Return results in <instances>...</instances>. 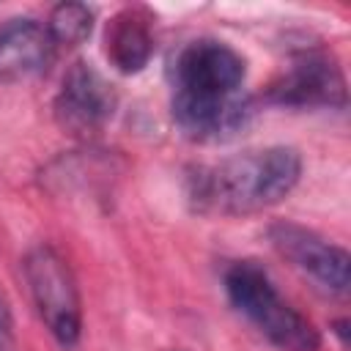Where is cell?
Returning a JSON list of instances; mask_svg holds the SVG:
<instances>
[{
	"label": "cell",
	"instance_id": "obj_1",
	"mask_svg": "<svg viewBox=\"0 0 351 351\" xmlns=\"http://www.w3.org/2000/svg\"><path fill=\"white\" fill-rule=\"evenodd\" d=\"M247 60L228 41L200 36L178 47L167 66L170 115L178 132L195 143H222L252 118V96L244 90Z\"/></svg>",
	"mask_w": 351,
	"mask_h": 351
},
{
	"label": "cell",
	"instance_id": "obj_2",
	"mask_svg": "<svg viewBox=\"0 0 351 351\" xmlns=\"http://www.w3.org/2000/svg\"><path fill=\"white\" fill-rule=\"evenodd\" d=\"M302 178V156L291 145H266L200 165L186 176L192 211L247 217L282 203Z\"/></svg>",
	"mask_w": 351,
	"mask_h": 351
},
{
	"label": "cell",
	"instance_id": "obj_3",
	"mask_svg": "<svg viewBox=\"0 0 351 351\" xmlns=\"http://www.w3.org/2000/svg\"><path fill=\"white\" fill-rule=\"evenodd\" d=\"M222 288L239 315H244L280 351H318L321 332L274 285L258 261H233L222 271Z\"/></svg>",
	"mask_w": 351,
	"mask_h": 351
},
{
	"label": "cell",
	"instance_id": "obj_4",
	"mask_svg": "<svg viewBox=\"0 0 351 351\" xmlns=\"http://www.w3.org/2000/svg\"><path fill=\"white\" fill-rule=\"evenodd\" d=\"M25 280L38 318L63 348H74L82 335V302L71 266L49 244H36L25 255Z\"/></svg>",
	"mask_w": 351,
	"mask_h": 351
},
{
	"label": "cell",
	"instance_id": "obj_5",
	"mask_svg": "<svg viewBox=\"0 0 351 351\" xmlns=\"http://www.w3.org/2000/svg\"><path fill=\"white\" fill-rule=\"evenodd\" d=\"M261 99L291 110H343L348 104V85L343 66L332 52L307 47L288 58V63L263 88Z\"/></svg>",
	"mask_w": 351,
	"mask_h": 351
},
{
	"label": "cell",
	"instance_id": "obj_6",
	"mask_svg": "<svg viewBox=\"0 0 351 351\" xmlns=\"http://www.w3.org/2000/svg\"><path fill=\"white\" fill-rule=\"evenodd\" d=\"M269 244L274 252L291 263L304 280H310L321 293L346 299L351 285V258L340 244L326 241L315 230L280 219L269 225Z\"/></svg>",
	"mask_w": 351,
	"mask_h": 351
},
{
	"label": "cell",
	"instance_id": "obj_7",
	"mask_svg": "<svg viewBox=\"0 0 351 351\" xmlns=\"http://www.w3.org/2000/svg\"><path fill=\"white\" fill-rule=\"evenodd\" d=\"M118 93L115 85L88 60H74L55 96V121L74 137L99 134L115 115Z\"/></svg>",
	"mask_w": 351,
	"mask_h": 351
},
{
	"label": "cell",
	"instance_id": "obj_8",
	"mask_svg": "<svg viewBox=\"0 0 351 351\" xmlns=\"http://www.w3.org/2000/svg\"><path fill=\"white\" fill-rule=\"evenodd\" d=\"M55 44L44 22L8 16L0 22V82H27L47 71Z\"/></svg>",
	"mask_w": 351,
	"mask_h": 351
},
{
	"label": "cell",
	"instance_id": "obj_9",
	"mask_svg": "<svg viewBox=\"0 0 351 351\" xmlns=\"http://www.w3.org/2000/svg\"><path fill=\"white\" fill-rule=\"evenodd\" d=\"M104 55L121 74H137L154 55V16L143 5H126L104 25Z\"/></svg>",
	"mask_w": 351,
	"mask_h": 351
},
{
	"label": "cell",
	"instance_id": "obj_10",
	"mask_svg": "<svg viewBox=\"0 0 351 351\" xmlns=\"http://www.w3.org/2000/svg\"><path fill=\"white\" fill-rule=\"evenodd\" d=\"M44 27L55 47H80L93 30V11L85 3H58Z\"/></svg>",
	"mask_w": 351,
	"mask_h": 351
},
{
	"label": "cell",
	"instance_id": "obj_11",
	"mask_svg": "<svg viewBox=\"0 0 351 351\" xmlns=\"http://www.w3.org/2000/svg\"><path fill=\"white\" fill-rule=\"evenodd\" d=\"M11 343V310L0 293V351H5Z\"/></svg>",
	"mask_w": 351,
	"mask_h": 351
},
{
	"label": "cell",
	"instance_id": "obj_12",
	"mask_svg": "<svg viewBox=\"0 0 351 351\" xmlns=\"http://www.w3.org/2000/svg\"><path fill=\"white\" fill-rule=\"evenodd\" d=\"M346 329H348V324H346V321H337V324H335V332H337V337H340V343H343V346H346Z\"/></svg>",
	"mask_w": 351,
	"mask_h": 351
}]
</instances>
